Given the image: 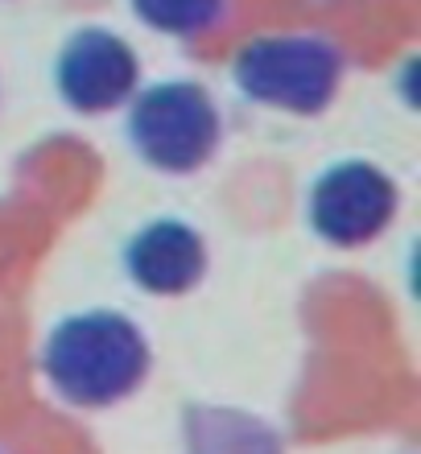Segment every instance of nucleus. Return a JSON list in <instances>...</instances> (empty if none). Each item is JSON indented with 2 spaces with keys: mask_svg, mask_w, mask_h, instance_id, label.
<instances>
[{
  "mask_svg": "<svg viewBox=\"0 0 421 454\" xmlns=\"http://www.w3.org/2000/svg\"><path fill=\"white\" fill-rule=\"evenodd\" d=\"M153 351L144 331L116 310L71 314L50 331L42 372L71 409H112L149 380Z\"/></svg>",
  "mask_w": 421,
  "mask_h": 454,
  "instance_id": "obj_1",
  "label": "nucleus"
},
{
  "mask_svg": "<svg viewBox=\"0 0 421 454\" xmlns=\"http://www.w3.org/2000/svg\"><path fill=\"white\" fill-rule=\"evenodd\" d=\"M231 79L253 104L289 116H318L343 83V54L318 34L256 37L236 54Z\"/></svg>",
  "mask_w": 421,
  "mask_h": 454,
  "instance_id": "obj_2",
  "label": "nucleus"
},
{
  "mask_svg": "<svg viewBox=\"0 0 421 454\" xmlns=\"http://www.w3.org/2000/svg\"><path fill=\"white\" fill-rule=\"evenodd\" d=\"M129 141L144 166L161 174H194L215 157L223 116L203 83L169 79L144 87L129 112Z\"/></svg>",
  "mask_w": 421,
  "mask_h": 454,
  "instance_id": "obj_3",
  "label": "nucleus"
},
{
  "mask_svg": "<svg viewBox=\"0 0 421 454\" xmlns=\"http://www.w3.org/2000/svg\"><path fill=\"white\" fill-rule=\"evenodd\" d=\"M401 191L376 161H339L318 174L310 186V215L314 236L331 248H363L397 219Z\"/></svg>",
  "mask_w": 421,
  "mask_h": 454,
  "instance_id": "obj_4",
  "label": "nucleus"
},
{
  "mask_svg": "<svg viewBox=\"0 0 421 454\" xmlns=\"http://www.w3.org/2000/svg\"><path fill=\"white\" fill-rule=\"evenodd\" d=\"M58 96L83 116L124 108L141 83L136 50L112 29H79L54 62Z\"/></svg>",
  "mask_w": 421,
  "mask_h": 454,
  "instance_id": "obj_5",
  "label": "nucleus"
},
{
  "mask_svg": "<svg viewBox=\"0 0 421 454\" xmlns=\"http://www.w3.org/2000/svg\"><path fill=\"white\" fill-rule=\"evenodd\" d=\"M124 269L133 277V286L144 294L182 298L207 277V244L182 219H153L129 239Z\"/></svg>",
  "mask_w": 421,
  "mask_h": 454,
  "instance_id": "obj_6",
  "label": "nucleus"
},
{
  "mask_svg": "<svg viewBox=\"0 0 421 454\" xmlns=\"http://www.w3.org/2000/svg\"><path fill=\"white\" fill-rule=\"evenodd\" d=\"M186 454H285L269 421L231 405H194L182 413Z\"/></svg>",
  "mask_w": 421,
  "mask_h": 454,
  "instance_id": "obj_7",
  "label": "nucleus"
},
{
  "mask_svg": "<svg viewBox=\"0 0 421 454\" xmlns=\"http://www.w3.org/2000/svg\"><path fill=\"white\" fill-rule=\"evenodd\" d=\"M136 21L153 34L166 37H203L211 34L223 12L228 0H133Z\"/></svg>",
  "mask_w": 421,
  "mask_h": 454,
  "instance_id": "obj_8",
  "label": "nucleus"
}]
</instances>
